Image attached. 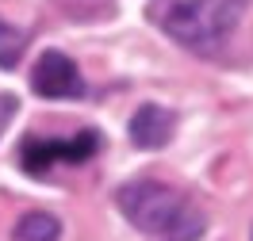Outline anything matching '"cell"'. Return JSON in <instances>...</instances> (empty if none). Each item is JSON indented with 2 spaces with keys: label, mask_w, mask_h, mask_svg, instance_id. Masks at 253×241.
Wrapping results in <instances>:
<instances>
[{
  "label": "cell",
  "mask_w": 253,
  "mask_h": 241,
  "mask_svg": "<svg viewBox=\"0 0 253 241\" xmlns=\"http://www.w3.org/2000/svg\"><path fill=\"white\" fill-rule=\"evenodd\" d=\"M115 203L126 222L161 241H196L204 234V214L188 207V199L158 180H130L115 192Z\"/></svg>",
  "instance_id": "obj_1"
},
{
  "label": "cell",
  "mask_w": 253,
  "mask_h": 241,
  "mask_svg": "<svg viewBox=\"0 0 253 241\" xmlns=\"http://www.w3.org/2000/svg\"><path fill=\"white\" fill-rule=\"evenodd\" d=\"M246 0H154V19L180 46L211 50L230 34Z\"/></svg>",
  "instance_id": "obj_2"
},
{
  "label": "cell",
  "mask_w": 253,
  "mask_h": 241,
  "mask_svg": "<svg viewBox=\"0 0 253 241\" xmlns=\"http://www.w3.org/2000/svg\"><path fill=\"white\" fill-rule=\"evenodd\" d=\"M31 84L39 96L46 100H77L84 92V80H81V69L73 65V58H65L62 50H46L39 62H35Z\"/></svg>",
  "instance_id": "obj_3"
},
{
  "label": "cell",
  "mask_w": 253,
  "mask_h": 241,
  "mask_svg": "<svg viewBox=\"0 0 253 241\" xmlns=\"http://www.w3.org/2000/svg\"><path fill=\"white\" fill-rule=\"evenodd\" d=\"M169 134H173V115L165 107H158V103H142L130 119V138L142 149H161L169 142Z\"/></svg>",
  "instance_id": "obj_4"
},
{
  "label": "cell",
  "mask_w": 253,
  "mask_h": 241,
  "mask_svg": "<svg viewBox=\"0 0 253 241\" xmlns=\"http://www.w3.org/2000/svg\"><path fill=\"white\" fill-rule=\"evenodd\" d=\"M62 161V142H54V138H27V142L19 145V165L31 172V176H42L50 172V165H58Z\"/></svg>",
  "instance_id": "obj_5"
},
{
  "label": "cell",
  "mask_w": 253,
  "mask_h": 241,
  "mask_svg": "<svg viewBox=\"0 0 253 241\" xmlns=\"http://www.w3.org/2000/svg\"><path fill=\"white\" fill-rule=\"evenodd\" d=\"M58 234H62V226L46 210H31L16 222V241H58Z\"/></svg>",
  "instance_id": "obj_6"
},
{
  "label": "cell",
  "mask_w": 253,
  "mask_h": 241,
  "mask_svg": "<svg viewBox=\"0 0 253 241\" xmlns=\"http://www.w3.org/2000/svg\"><path fill=\"white\" fill-rule=\"evenodd\" d=\"M19 54H23V31L8 27V23L0 19V69H16Z\"/></svg>",
  "instance_id": "obj_7"
},
{
  "label": "cell",
  "mask_w": 253,
  "mask_h": 241,
  "mask_svg": "<svg viewBox=\"0 0 253 241\" xmlns=\"http://www.w3.org/2000/svg\"><path fill=\"white\" fill-rule=\"evenodd\" d=\"M96 149H100V134L84 130V134H73L62 142V161H88Z\"/></svg>",
  "instance_id": "obj_8"
},
{
  "label": "cell",
  "mask_w": 253,
  "mask_h": 241,
  "mask_svg": "<svg viewBox=\"0 0 253 241\" xmlns=\"http://www.w3.org/2000/svg\"><path fill=\"white\" fill-rule=\"evenodd\" d=\"M19 111V100L8 96V92H0V134H4V127L12 123V115Z\"/></svg>",
  "instance_id": "obj_9"
}]
</instances>
